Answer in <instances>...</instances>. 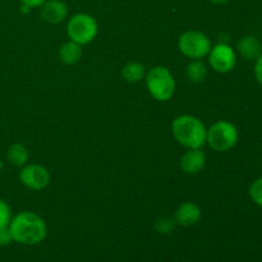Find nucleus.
Wrapping results in <instances>:
<instances>
[{
  "label": "nucleus",
  "instance_id": "nucleus-19",
  "mask_svg": "<svg viewBox=\"0 0 262 262\" xmlns=\"http://www.w3.org/2000/svg\"><path fill=\"white\" fill-rule=\"evenodd\" d=\"M174 225H176V223L173 222V220L170 219H160L158 223H156L155 228L156 230H158L159 233H163V234H168V233H170L171 230L174 229Z\"/></svg>",
  "mask_w": 262,
  "mask_h": 262
},
{
  "label": "nucleus",
  "instance_id": "nucleus-8",
  "mask_svg": "<svg viewBox=\"0 0 262 262\" xmlns=\"http://www.w3.org/2000/svg\"><path fill=\"white\" fill-rule=\"evenodd\" d=\"M19 181L23 186L33 191L46 188L50 183V173L48 169L38 164H30L19 171Z\"/></svg>",
  "mask_w": 262,
  "mask_h": 262
},
{
  "label": "nucleus",
  "instance_id": "nucleus-2",
  "mask_svg": "<svg viewBox=\"0 0 262 262\" xmlns=\"http://www.w3.org/2000/svg\"><path fill=\"white\" fill-rule=\"evenodd\" d=\"M171 132L184 147L201 148L206 143V127L193 115H181L176 118L171 124Z\"/></svg>",
  "mask_w": 262,
  "mask_h": 262
},
{
  "label": "nucleus",
  "instance_id": "nucleus-15",
  "mask_svg": "<svg viewBox=\"0 0 262 262\" xmlns=\"http://www.w3.org/2000/svg\"><path fill=\"white\" fill-rule=\"evenodd\" d=\"M8 160L14 166H23L28 160V151L20 143H14L8 150Z\"/></svg>",
  "mask_w": 262,
  "mask_h": 262
},
{
  "label": "nucleus",
  "instance_id": "nucleus-10",
  "mask_svg": "<svg viewBox=\"0 0 262 262\" xmlns=\"http://www.w3.org/2000/svg\"><path fill=\"white\" fill-rule=\"evenodd\" d=\"M206 156L200 148H189L181 160V168L187 174H197L204 169Z\"/></svg>",
  "mask_w": 262,
  "mask_h": 262
},
{
  "label": "nucleus",
  "instance_id": "nucleus-18",
  "mask_svg": "<svg viewBox=\"0 0 262 262\" xmlns=\"http://www.w3.org/2000/svg\"><path fill=\"white\" fill-rule=\"evenodd\" d=\"M12 220V212L10 207L8 206L4 200L0 199V228L9 227V223Z\"/></svg>",
  "mask_w": 262,
  "mask_h": 262
},
{
  "label": "nucleus",
  "instance_id": "nucleus-16",
  "mask_svg": "<svg viewBox=\"0 0 262 262\" xmlns=\"http://www.w3.org/2000/svg\"><path fill=\"white\" fill-rule=\"evenodd\" d=\"M206 74H207L206 66H205L202 61L194 60L187 66L186 76L187 78H188L191 82H193V83H200V82L204 81Z\"/></svg>",
  "mask_w": 262,
  "mask_h": 262
},
{
  "label": "nucleus",
  "instance_id": "nucleus-4",
  "mask_svg": "<svg viewBox=\"0 0 262 262\" xmlns=\"http://www.w3.org/2000/svg\"><path fill=\"white\" fill-rule=\"evenodd\" d=\"M238 129L233 123L227 122V120H220L215 124L211 125L207 130L206 141L216 151H229L230 148L234 147L238 142Z\"/></svg>",
  "mask_w": 262,
  "mask_h": 262
},
{
  "label": "nucleus",
  "instance_id": "nucleus-11",
  "mask_svg": "<svg viewBox=\"0 0 262 262\" xmlns=\"http://www.w3.org/2000/svg\"><path fill=\"white\" fill-rule=\"evenodd\" d=\"M201 219V210L193 202H184L176 211V223L182 227H192Z\"/></svg>",
  "mask_w": 262,
  "mask_h": 262
},
{
  "label": "nucleus",
  "instance_id": "nucleus-23",
  "mask_svg": "<svg viewBox=\"0 0 262 262\" xmlns=\"http://www.w3.org/2000/svg\"><path fill=\"white\" fill-rule=\"evenodd\" d=\"M211 3H214V4H224V3L229 2V0H210Z\"/></svg>",
  "mask_w": 262,
  "mask_h": 262
},
{
  "label": "nucleus",
  "instance_id": "nucleus-7",
  "mask_svg": "<svg viewBox=\"0 0 262 262\" xmlns=\"http://www.w3.org/2000/svg\"><path fill=\"white\" fill-rule=\"evenodd\" d=\"M209 63L217 73H228L237 64L235 51L228 43H217L209 53Z\"/></svg>",
  "mask_w": 262,
  "mask_h": 262
},
{
  "label": "nucleus",
  "instance_id": "nucleus-17",
  "mask_svg": "<svg viewBox=\"0 0 262 262\" xmlns=\"http://www.w3.org/2000/svg\"><path fill=\"white\" fill-rule=\"evenodd\" d=\"M250 196L256 205L262 207V178L256 179L250 187Z\"/></svg>",
  "mask_w": 262,
  "mask_h": 262
},
{
  "label": "nucleus",
  "instance_id": "nucleus-14",
  "mask_svg": "<svg viewBox=\"0 0 262 262\" xmlns=\"http://www.w3.org/2000/svg\"><path fill=\"white\" fill-rule=\"evenodd\" d=\"M122 76L125 81L130 82V83L140 82L145 77V67H143V64L138 63V61H130V63L124 66L122 71Z\"/></svg>",
  "mask_w": 262,
  "mask_h": 262
},
{
  "label": "nucleus",
  "instance_id": "nucleus-20",
  "mask_svg": "<svg viewBox=\"0 0 262 262\" xmlns=\"http://www.w3.org/2000/svg\"><path fill=\"white\" fill-rule=\"evenodd\" d=\"M13 241L12 234H10L9 227L0 228V246H7L9 245Z\"/></svg>",
  "mask_w": 262,
  "mask_h": 262
},
{
  "label": "nucleus",
  "instance_id": "nucleus-21",
  "mask_svg": "<svg viewBox=\"0 0 262 262\" xmlns=\"http://www.w3.org/2000/svg\"><path fill=\"white\" fill-rule=\"evenodd\" d=\"M255 77L257 79L258 83L262 86V54L256 59V64H255Z\"/></svg>",
  "mask_w": 262,
  "mask_h": 262
},
{
  "label": "nucleus",
  "instance_id": "nucleus-22",
  "mask_svg": "<svg viewBox=\"0 0 262 262\" xmlns=\"http://www.w3.org/2000/svg\"><path fill=\"white\" fill-rule=\"evenodd\" d=\"M23 5H27L28 8H37L41 7L46 0H20Z\"/></svg>",
  "mask_w": 262,
  "mask_h": 262
},
{
  "label": "nucleus",
  "instance_id": "nucleus-6",
  "mask_svg": "<svg viewBox=\"0 0 262 262\" xmlns=\"http://www.w3.org/2000/svg\"><path fill=\"white\" fill-rule=\"evenodd\" d=\"M178 48L191 59H202L211 50V40L201 31H187L179 37Z\"/></svg>",
  "mask_w": 262,
  "mask_h": 262
},
{
  "label": "nucleus",
  "instance_id": "nucleus-1",
  "mask_svg": "<svg viewBox=\"0 0 262 262\" xmlns=\"http://www.w3.org/2000/svg\"><path fill=\"white\" fill-rule=\"evenodd\" d=\"M13 241L22 245H37L46 237V224L37 214L22 211L9 223Z\"/></svg>",
  "mask_w": 262,
  "mask_h": 262
},
{
  "label": "nucleus",
  "instance_id": "nucleus-5",
  "mask_svg": "<svg viewBox=\"0 0 262 262\" xmlns=\"http://www.w3.org/2000/svg\"><path fill=\"white\" fill-rule=\"evenodd\" d=\"M97 22L92 15L79 13L69 19L67 26V33L73 42L78 45H86L91 42L97 35Z\"/></svg>",
  "mask_w": 262,
  "mask_h": 262
},
{
  "label": "nucleus",
  "instance_id": "nucleus-13",
  "mask_svg": "<svg viewBox=\"0 0 262 262\" xmlns=\"http://www.w3.org/2000/svg\"><path fill=\"white\" fill-rule=\"evenodd\" d=\"M81 56V45L73 42V41H68V42L63 43L60 50H59V58L64 64H68V66H72V64H76L77 61H79Z\"/></svg>",
  "mask_w": 262,
  "mask_h": 262
},
{
  "label": "nucleus",
  "instance_id": "nucleus-12",
  "mask_svg": "<svg viewBox=\"0 0 262 262\" xmlns=\"http://www.w3.org/2000/svg\"><path fill=\"white\" fill-rule=\"evenodd\" d=\"M238 51L247 60H256L262 54L261 43L253 36H245L238 41Z\"/></svg>",
  "mask_w": 262,
  "mask_h": 262
},
{
  "label": "nucleus",
  "instance_id": "nucleus-3",
  "mask_svg": "<svg viewBox=\"0 0 262 262\" xmlns=\"http://www.w3.org/2000/svg\"><path fill=\"white\" fill-rule=\"evenodd\" d=\"M146 86L154 99L158 101H168L176 92V79L165 67H154L146 74Z\"/></svg>",
  "mask_w": 262,
  "mask_h": 262
},
{
  "label": "nucleus",
  "instance_id": "nucleus-9",
  "mask_svg": "<svg viewBox=\"0 0 262 262\" xmlns=\"http://www.w3.org/2000/svg\"><path fill=\"white\" fill-rule=\"evenodd\" d=\"M41 7V17L45 22L51 25L63 22L68 15V8L66 3L60 0H46Z\"/></svg>",
  "mask_w": 262,
  "mask_h": 262
}]
</instances>
